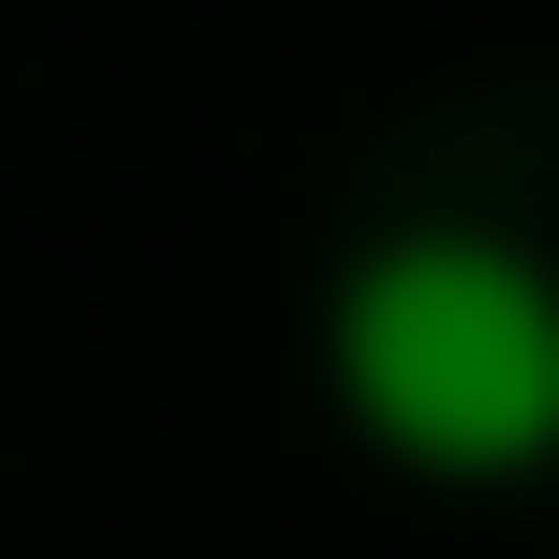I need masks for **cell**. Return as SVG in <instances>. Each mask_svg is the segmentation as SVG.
I'll use <instances>...</instances> for the list:
<instances>
[{
    "label": "cell",
    "instance_id": "cell-1",
    "mask_svg": "<svg viewBox=\"0 0 559 559\" xmlns=\"http://www.w3.org/2000/svg\"><path fill=\"white\" fill-rule=\"evenodd\" d=\"M323 409L430 495H516L559 474V280L474 215H409L323 280Z\"/></svg>",
    "mask_w": 559,
    "mask_h": 559
}]
</instances>
